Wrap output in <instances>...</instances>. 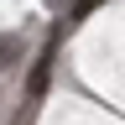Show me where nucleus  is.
<instances>
[{
  "mask_svg": "<svg viewBox=\"0 0 125 125\" xmlns=\"http://www.w3.org/2000/svg\"><path fill=\"white\" fill-rule=\"evenodd\" d=\"M16 125H31V120H26V115H21V120H16Z\"/></svg>",
  "mask_w": 125,
  "mask_h": 125,
  "instance_id": "obj_3",
  "label": "nucleus"
},
{
  "mask_svg": "<svg viewBox=\"0 0 125 125\" xmlns=\"http://www.w3.org/2000/svg\"><path fill=\"white\" fill-rule=\"evenodd\" d=\"M21 57H26V37H21V31H0V73L16 68Z\"/></svg>",
  "mask_w": 125,
  "mask_h": 125,
  "instance_id": "obj_1",
  "label": "nucleus"
},
{
  "mask_svg": "<svg viewBox=\"0 0 125 125\" xmlns=\"http://www.w3.org/2000/svg\"><path fill=\"white\" fill-rule=\"evenodd\" d=\"M47 73H52V68H47V57L31 62V73H26V94H31V99H42V94H47Z\"/></svg>",
  "mask_w": 125,
  "mask_h": 125,
  "instance_id": "obj_2",
  "label": "nucleus"
}]
</instances>
